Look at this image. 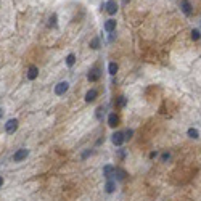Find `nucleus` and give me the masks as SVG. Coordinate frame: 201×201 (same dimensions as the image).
Listing matches in <instances>:
<instances>
[{"instance_id": "6ab92c4d", "label": "nucleus", "mask_w": 201, "mask_h": 201, "mask_svg": "<svg viewBox=\"0 0 201 201\" xmlns=\"http://www.w3.org/2000/svg\"><path fill=\"white\" fill-rule=\"evenodd\" d=\"M116 105H118L119 108H124V106H126V105H127V98H126V97H119Z\"/></svg>"}, {"instance_id": "a211bd4d", "label": "nucleus", "mask_w": 201, "mask_h": 201, "mask_svg": "<svg viewBox=\"0 0 201 201\" xmlns=\"http://www.w3.org/2000/svg\"><path fill=\"white\" fill-rule=\"evenodd\" d=\"M90 47H92L93 50H98V49H100V39H98V37H95V39H92Z\"/></svg>"}, {"instance_id": "5701e85b", "label": "nucleus", "mask_w": 201, "mask_h": 201, "mask_svg": "<svg viewBox=\"0 0 201 201\" xmlns=\"http://www.w3.org/2000/svg\"><path fill=\"white\" fill-rule=\"evenodd\" d=\"M50 26H56V15H52V18H50Z\"/></svg>"}, {"instance_id": "0eeeda50", "label": "nucleus", "mask_w": 201, "mask_h": 201, "mask_svg": "<svg viewBox=\"0 0 201 201\" xmlns=\"http://www.w3.org/2000/svg\"><path fill=\"white\" fill-rule=\"evenodd\" d=\"M100 76H101L100 69H98V68H93V69L89 72V76H87V77H89V81H90V82H97V81L100 79Z\"/></svg>"}, {"instance_id": "ddd939ff", "label": "nucleus", "mask_w": 201, "mask_h": 201, "mask_svg": "<svg viewBox=\"0 0 201 201\" xmlns=\"http://www.w3.org/2000/svg\"><path fill=\"white\" fill-rule=\"evenodd\" d=\"M114 190H116V182H114V180H108L106 185H105V191H106V193H113Z\"/></svg>"}, {"instance_id": "4be33fe9", "label": "nucleus", "mask_w": 201, "mask_h": 201, "mask_svg": "<svg viewBox=\"0 0 201 201\" xmlns=\"http://www.w3.org/2000/svg\"><path fill=\"white\" fill-rule=\"evenodd\" d=\"M103 113H105V110H103V106H100L97 110V119H101L103 118Z\"/></svg>"}, {"instance_id": "f257e3e1", "label": "nucleus", "mask_w": 201, "mask_h": 201, "mask_svg": "<svg viewBox=\"0 0 201 201\" xmlns=\"http://www.w3.org/2000/svg\"><path fill=\"white\" fill-rule=\"evenodd\" d=\"M27 155H29V150H26V148H20L15 155H13V161L15 162H20V161H24L27 158Z\"/></svg>"}, {"instance_id": "20e7f679", "label": "nucleus", "mask_w": 201, "mask_h": 201, "mask_svg": "<svg viewBox=\"0 0 201 201\" xmlns=\"http://www.w3.org/2000/svg\"><path fill=\"white\" fill-rule=\"evenodd\" d=\"M26 76H27V79L29 81H34V79H37V76H39V68L37 66H29L27 68V72H26Z\"/></svg>"}, {"instance_id": "b1692460", "label": "nucleus", "mask_w": 201, "mask_h": 201, "mask_svg": "<svg viewBox=\"0 0 201 201\" xmlns=\"http://www.w3.org/2000/svg\"><path fill=\"white\" fill-rule=\"evenodd\" d=\"M169 158H171V155H169V153H164V155L161 156V161H162V162H166Z\"/></svg>"}, {"instance_id": "6e6552de", "label": "nucleus", "mask_w": 201, "mask_h": 201, "mask_svg": "<svg viewBox=\"0 0 201 201\" xmlns=\"http://www.w3.org/2000/svg\"><path fill=\"white\" fill-rule=\"evenodd\" d=\"M114 171H116V167L111 166V164H108V166H105V167H103V175L110 180V179L114 175Z\"/></svg>"}, {"instance_id": "412c9836", "label": "nucleus", "mask_w": 201, "mask_h": 201, "mask_svg": "<svg viewBox=\"0 0 201 201\" xmlns=\"http://www.w3.org/2000/svg\"><path fill=\"white\" fill-rule=\"evenodd\" d=\"M132 135H133V130H132V129H127L126 132H124V138H126V140L132 138Z\"/></svg>"}, {"instance_id": "9b49d317", "label": "nucleus", "mask_w": 201, "mask_h": 201, "mask_svg": "<svg viewBox=\"0 0 201 201\" xmlns=\"http://www.w3.org/2000/svg\"><path fill=\"white\" fill-rule=\"evenodd\" d=\"M97 97H98V92L95 90V89H90L87 93H85V101H87V103H90V101H93V100L97 98Z\"/></svg>"}, {"instance_id": "4468645a", "label": "nucleus", "mask_w": 201, "mask_h": 201, "mask_svg": "<svg viewBox=\"0 0 201 201\" xmlns=\"http://www.w3.org/2000/svg\"><path fill=\"white\" fill-rule=\"evenodd\" d=\"M114 175H116L118 180H124L127 174H126V171H124V169H118V167H116V171H114Z\"/></svg>"}, {"instance_id": "423d86ee", "label": "nucleus", "mask_w": 201, "mask_h": 201, "mask_svg": "<svg viewBox=\"0 0 201 201\" xmlns=\"http://www.w3.org/2000/svg\"><path fill=\"white\" fill-rule=\"evenodd\" d=\"M105 8H106L108 15H114V13L118 12V3H116V0H108L106 5H105Z\"/></svg>"}, {"instance_id": "9d476101", "label": "nucleus", "mask_w": 201, "mask_h": 201, "mask_svg": "<svg viewBox=\"0 0 201 201\" xmlns=\"http://www.w3.org/2000/svg\"><path fill=\"white\" fill-rule=\"evenodd\" d=\"M180 8H182V12H184L185 15L191 13V3L188 2V0H180Z\"/></svg>"}, {"instance_id": "2eb2a0df", "label": "nucleus", "mask_w": 201, "mask_h": 201, "mask_svg": "<svg viewBox=\"0 0 201 201\" xmlns=\"http://www.w3.org/2000/svg\"><path fill=\"white\" fill-rule=\"evenodd\" d=\"M74 63H76V55L74 53H69L68 56H66V64L71 68V66H74Z\"/></svg>"}, {"instance_id": "a878e982", "label": "nucleus", "mask_w": 201, "mask_h": 201, "mask_svg": "<svg viewBox=\"0 0 201 201\" xmlns=\"http://www.w3.org/2000/svg\"><path fill=\"white\" fill-rule=\"evenodd\" d=\"M156 156H158L156 151H151V153H150V158H156Z\"/></svg>"}, {"instance_id": "aec40b11", "label": "nucleus", "mask_w": 201, "mask_h": 201, "mask_svg": "<svg viewBox=\"0 0 201 201\" xmlns=\"http://www.w3.org/2000/svg\"><path fill=\"white\" fill-rule=\"evenodd\" d=\"M199 37H201V32H199L198 29H193V31H191V39H193V40H199Z\"/></svg>"}, {"instance_id": "7ed1b4c3", "label": "nucleus", "mask_w": 201, "mask_h": 201, "mask_svg": "<svg viewBox=\"0 0 201 201\" xmlns=\"http://www.w3.org/2000/svg\"><path fill=\"white\" fill-rule=\"evenodd\" d=\"M68 89H69V84L68 82H60V84H56V87H55V93L56 95H64L66 92H68Z\"/></svg>"}, {"instance_id": "f03ea898", "label": "nucleus", "mask_w": 201, "mask_h": 201, "mask_svg": "<svg viewBox=\"0 0 201 201\" xmlns=\"http://www.w3.org/2000/svg\"><path fill=\"white\" fill-rule=\"evenodd\" d=\"M5 130L7 133H13L18 130V119H8L5 124Z\"/></svg>"}, {"instance_id": "393cba45", "label": "nucleus", "mask_w": 201, "mask_h": 201, "mask_svg": "<svg viewBox=\"0 0 201 201\" xmlns=\"http://www.w3.org/2000/svg\"><path fill=\"white\" fill-rule=\"evenodd\" d=\"M90 153H92V151H90V150H87V151H85L84 155H82V159H85V158H87V156L90 155Z\"/></svg>"}, {"instance_id": "c85d7f7f", "label": "nucleus", "mask_w": 201, "mask_h": 201, "mask_svg": "<svg viewBox=\"0 0 201 201\" xmlns=\"http://www.w3.org/2000/svg\"><path fill=\"white\" fill-rule=\"evenodd\" d=\"M127 2H129V0H122V3H124V5H126Z\"/></svg>"}, {"instance_id": "f8f14e48", "label": "nucleus", "mask_w": 201, "mask_h": 201, "mask_svg": "<svg viewBox=\"0 0 201 201\" xmlns=\"http://www.w3.org/2000/svg\"><path fill=\"white\" fill-rule=\"evenodd\" d=\"M114 29H116V21L114 20H108L106 23H105V31L106 32H114Z\"/></svg>"}, {"instance_id": "cd10ccee", "label": "nucleus", "mask_w": 201, "mask_h": 201, "mask_svg": "<svg viewBox=\"0 0 201 201\" xmlns=\"http://www.w3.org/2000/svg\"><path fill=\"white\" fill-rule=\"evenodd\" d=\"M3 116V110H0V118H2Z\"/></svg>"}, {"instance_id": "bb28decb", "label": "nucleus", "mask_w": 201, "mask_h": 201, "mask_svg": "<svg viewBox=\"0 0 201 201\" xmlns=\"http://www.w3.org/2000/svg\"><path fill=\"white\" fill-rule=\"evenodd\" d=\"M3 185V177H0V187Z\"/></svg>"}, {"instance_id": "39448f33", "label": "nucleus", "mask_w": 201, "mask_h": 201, "mask_svg": "<svg viewBox=\"0 0 201 201\" xmlns=\"http://www.w3.org/2000/svg\"><path fill=\"white\" fill-rule=\"evenodd\" d=\"M111 140H113V143L116 147H121L122 143H124V132H116V133H113V137H111Z\"/></svg>"}, {"instance_id": "dca6fc26", "label": "nucleus", "mask_w": 201, "mask_h": 201, "mask_svg": "<svg viewBox=\"0 0 201 201\" xmlns=\"http://www.w3.org/2000/svg\"><path fill=\"white\" fill-rule=\"evenodd\" d=\"M187 133H188V137H190V138H198V137H199V132H198L196 129H193V127L188 129V132H187Z\"/></svg>"}, {"instance_id": "f3484780", "label": "nucleus", "mask_w": 201, "mask_h": 201, "mask_svg": "<svg viewBox=\"0 0 201 201\" xmlns=\"http://www.w3.org/2000/svg\"><path fill=\"white\" fill-rule=\"evenodd\" d=\"M108 72L111 74V76H114L118 72V64L116 63H110V66H108Z\"/></svg>"}, {"instance_id": "1a4fd4ad", "label": "nucleus", "mask_w": 201, "mask_h": 201, "mask_svg": "<svg viewBox=\"0 0 201 201\" xmlns=\"http://www.w3.org/2000/svg\"><path fill=\"white\" fill-rule=\"evenodd\" d=\"M119 124V118H118V114L116 113H111L110 116H108V126L110 127H116Z\"/></svg>"}]
</instances>
